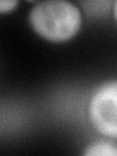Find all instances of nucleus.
<instances>
[{"mask_svg":"<svg viewBox=\"0 0 117 156\" xmlns=\"http://www.w3.org/2000/svg\"><path fill=\"white\" fill-rule=\"evenodd\" d=\"M29 22L39 35L52 42H63L79 31L82 17L74 4L63 0L37 3L29 13Z\"/></svg>","mask_w":117,"mask_h":156,"instance_id":"obj_1","label":"nucleus"},{"mask_svg":"<svg viewBox=\"0 0 117 156\" xmlns=\"http://www.w3.org/2000/svg\"><path fill=\"white\" fill-rule=\"evenodd\" d=\"M89 118L101 135L117 140V80L102 83L93 94Z\"/></svg>","mask_w":117,"mask_h":156,"instance_id":"obj_2","label":"nucleus"},{"mask_svg":"<svg viewBox=\"0 0 117 156\" xmlns=\"http://www.w3.org/2000/svg\"><path fill=\"white\" fill-rule=\"evenodd\" d=\"M83 155L87 156H117V145L113 143L98 140L85 148Z\"/></svg>","mask_w":117,"mask_h":156,"instance_id":"obj_3","label":"nucleus"},{"mask_svg":"<svg viewBox=\"0 0 117 156\" xmlns=\"http://www.w3.org/2000/svg\"><path fill=\"white\" fill-rule=\"evenodd\" d=\"M18 3L19 2L16 0H2V1H0V12H10L11 10L17 7Z\"/></svg>","mask_w":117,"mask_h":156,"instance_id":"obj_4","label":"nucleus"},{"mask_svg":"<svg viewBox=\"0 0 117 156\" xmlns=\"http://www.w3.org/2000/svg\"><path fill=\"white\" fill-rule=\"evenodd\" d=\"M113 13H114V18L117 21V1L114 2V6H113Z\"/></svg>","mask_w":117,"mask_h":156,"instance_id":"obj_5","label":"nucleus"}]
</instances>
